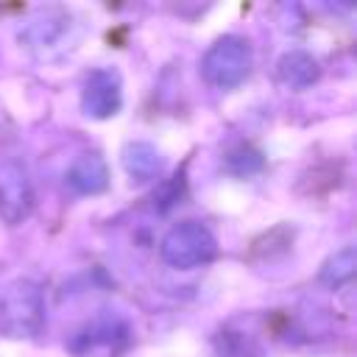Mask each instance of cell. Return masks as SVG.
<instances>
[{
  "mask_svg": "<svg viewBox=\"0 0 357 357\" xmlns=\"http://www.w3.org/2000/svg\"><path fill=\"white\" fill-rule=\"evenodd\" d=\"M81 36V25L73 17V11L61 8V6H47L33 11L25 25L20 28V42L42 61L59 59L64 53H70L75 47Z\"/></svg>",
  "mask_w": 357,
  "mask_h": 357,
  "instance_id": "obj_1",
  "label": "cell"
},
{
  "mask_svg": "<svg viewBox=\"0 0 357 357\" xmlns=\"http://www.w3.org/2000/svg\"><path fill=\"white\" fill-rule=\"evenodd\" d=\"M45 326V293L31 279H14L0 290V332L6 337H36Z\"/></svg>",
  "mask_w": 357,
  "mask_h": 357,
  "instance_id": "obj_2",
  "label": "cell"
},
{
  "mask_svg": "<svg viewBox=\"0 0 357 357\" xmlns=\"http://www.w3.org/2000/svg\"><path fill=\"white\" fill-rule=\"evenodd\" d=\"M159 251H162V259L170 268L192 271V268H201V265H206V262L215 259L218 240H215V234L204 223H198V220H181V223H176L162 237Z\"/></svg>",
  "mask_w": 357,
  "mask_h": 357,
  "instance_id": "obj_3",
  "label": "cell"
},
{
  "mask_svg": "<svg viewBox=\"0 0 357 357\" xmlns=\"http://www.w3.org/2000/svg\"><path fill=\"white\" fill-rule=\"evenodd\" d=\"M251 64H254V56H251L248 39L234 36V33L215 39L209 45V50L204 53V59H201L204 78L212 86H218V89H234V86H240L248 78Z\"/></svg>",
  "mask_w": 357,
  "mask_h": 357,
  "instance_id": "obj_4",
  "label": "cell"
},
{
  "mask_svg": "<svg viewBox=\"0 0 357 357\" xmlns=\"http://www.w3.org/2000/svg\"><path fill=\"white\" fill-rule=\"evenodd\" d=\"M33 209V184L28 167L14 156H0V218L8 226L22 223Z\"/></svg>",
  "mask_w": 357,
  "mask_h": 357,
  "instance_id": "obj_5",
  "label": "cell"
},
{
  "mask_svg": "<svg viewBox=\"0 0 357 357\" xmlns=\"http://www.w3.org/2000/svg\"><path fill=\"white\" fill-rule=\"evenodd\" d=\"M123 106V81L120 73L112 67H98L86 75L81 89V109L86 117L106 120L117 114Z\"/></svg>",
  "mask_w": 357,
  "mask_h": 357,
  "instance_id": "obj_6",
  "label": "cell"
},
{
  "mask_svg": "<svg viewBox=\"0 0 357 357\" xmlns=\"http://www.w3.org/2000/svg\"><path fill=\"white\" fill-rule=\"evenodd\" d=\"M67 184L81 192V195H98L109 187V167H106V159L100 153H81L70 170H67Z\"/></svg>",
  "mask_w": 357,
  "mask_h": 357,
  "instance_id": "obj_7",
  "label": "cell"
},
{
  "mask_svg": "<svg viewBox=\"0 0 357 357\" xmlns=\"http://www.w3.org/2000/svg\"><path fill=\"white\" fill-rule=\"evenodd\" d=\"M318 75H321V67L307 50H290L276 64V78L287 89H307L318 81Z\"/></svg>",
  "mask_w": 357,
  "mask_h": 357,
  "instance_id": "obj_8",
  "label": "cell"
},
{
  "mask_svg": "<svg viewBox=\"0 0 357 357\" xmlns=\"http://www.w3.org/2000/svg\"><path fill=\"white\" fill-rule=\"evenodd\" d=\"M123 167L134 181H151L162 173L165 159L151 142H128L123 151Z\"/></svg>",
  "mask_w": 357,
  "mask_h": 357,
  "instance_id": "obj_9",
  "label": "cell"
},
{
  "mask_svg": "<svg viewBox=\"0 0 357 357\" xmlns=\"http://www.w3.org/2000/svg\"><path fill=\"white\" fill-rule=\"evenodd\" d=\"M212 346H215V357H262L259 343L248 332H237V329H220Z\"/></svg>",
  "mask_w": 357,
  "mask_h": 357,
  "instance_id": "obj_10",
  "label": "cell"
},
{
  "mask_svg": "<svg viewBox=\"0 0 357 357\" xmlns=\"http://www.w3.org/2000/svg\"><path fill=\"white\" fill-rule=\"evenodd\" d=\"M354 268H357V262H354V245H343L340 251H335V254L321 265L318 279H321L324 284H329V287H340V284L351 282Z\"/></svg>",
  "mask_w": 357,
  "mask_h": 357,
  "instance_id": "obj_11",
  "label": "cell"
},
{
  "mask_svg": "<svg viewBox=\"0 0 357 357\" xmlns=\"http://www.w3.org/2000/svg\"><path fill=\"white\" fill-rule=\"evenodd\" d=\"M262 167V153L254 151L251 145H240L226 153V170L234 176H251Z\"/></svg>",
  "mask_w": 357,
  "mask_h": 357,
  "instance_id": "obj_12",
  "label": "cell"
}]
</instances>
